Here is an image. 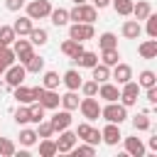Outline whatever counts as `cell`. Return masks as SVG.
Returning <instances> with one entry per match:
<instances>
[{
  "instance_id": "cb8c5ba5",
  "label": "cell",
  "mask_w": 157,
  "mask_h": 157,
  "mask_svg": "<svg viewBox=\"0 0 157 157\" xmlns=\"http://www.w3.org/2000/svg\"><path fill=\"white\" fill-rule=\"evenodd\" d=\"M32 27H34V25H32V20H29L27 15L17 17V20H15V25H12V29H15V34H17V37H27Z\"/></svg>"
},
{
  "instance_id": "7a4b0ae2",
  "label": "cell",
  "mask_w": 157,
  "mask_h": 157,
  "mask_svg": "<svg viewBox=\"0 0 157 157\" xmlns=\"http://www.w3.org/2000/svg\"><path fill=\"white\" fill-rule=\"evenodd\" d=\"M101 118H105L108 123H125L128 120V108L123 105V103H118V101H110L105 108H101Z\"/></svg>"
},
{
  "instance_id": "9c48e42d",
  "label": "cell",
  "mask_w": 157,
  "mask_h": 157,
  "mask_svg": "<svg viewBox=\"0 0 157 157\" xmlns=\"http://www.w3.org/2000/svg\"><path fill=\"white\" fill-rule=\"evenodd\" d=\"M76 137L83 140V142H88V145H98V142H101V130L93 128V125L86 120V123H81V125L76 128Z\"/></svg>"
},
{
  "instance_id": "6da1fadb",
  "label": "cell",
  "mask_w": 157,
  "mask_h": 157,
  "mask_svg": "<svg viewBox=\"0 0 157 157\" xmlns=\"http://www.w3.org/2000/svg\"><path fill=\"white\" fill-rule=\"evenodd\" d=\"M96 17H98V10L93 7V5H88V2H81V5H74L71 10H69V20H74V22H96Z\"/></svg>"
},
{
  "instance_id": "ac0fdd59",
  "label": "cell",
  "mask_w": 157,
  "mask_h": 157,
  "mask_svg": "<svg viewBox=\"0 0 157 157\" xmlns=\"http://www.w3.org/2000/svg\"><path fill=\"white\" fill-rule=\"evenodd\" d=\"M61 52L74 61L76 56H81V52H83V42H76V39H66V42H61Z\"/></svg>"
},
{
  "instance_id": "e575fe53",
  "label": "cell",
  "mask_w": 157,
  "mask_h": 157,
  "mask_svg": "<svg viewBox=\"0 0 157 157\" xmlns=\"http://www.w3.org/2000/svg\"><path fill=\"white\" fill-rule=\"evenodd\" d=\"M37 140H39V137H37V130H32V128H25V130H20V145H25V147H32Z\"/></svg>"
},
{
  "instance_id": "4316f807",
  "label": "cell",
  "mask_w": 157,
  "mask_h": 157,
  "mask_svg": "<svg viewBox=\"0 0 157 157\" xmlns=\"http://www.w3.org/2000/svg\"><path fill=\"white\" fill-rule=\"evenodd\" d=\"M27 37H29V42H32V44H37V47H42V44H47V42H49V34H47V29H44V27H32Z\"/></svg>"
},
{
  "instance_id": "681fc988",
  "label": "cell",
  "mask_w": 157,
  "mask_h": 157,
  "mask_svg": "<svg viewBox=\"0 0 157 157\" xmlns=\"http://www.w3.org/2000/svg\"><path fill=\"white\" fill-rule=\"evenodd\" d=\"M150 150H157V135H155V137H150Z\"/></svg>"
},
{
  "instance_id": "ee69618b",
  "label": "cell",
  "mask_w": 157,
  "mask_h": 157,
  "mask_svg": "<svg viewBox=\"0 0 157 157\" xmlns=\"http://www.w3.org/2000/svg\"><path fill=\"white\" fill-rule=\"evenodd\" d=\"M145 22H147V34H150L152 39H157V15L150 12V15L145 17Z\"/></svg>"
},
{
  "instance_id": "2e32d148",
  "label": "cell",
  "mask_w": 157,
  "mask_h": 157,
  "mask_svg": "<svg viewBox=\"0 0 157 157\" xmlns=\"http://www.w3.org/2000/svg\"><path fill=\"white\" fill-rule=\"evenodd\" d=\"M145 142L140 137H125V155L130 157H145Z\"/></svg>"
},
{
  "instance_id": "60d3db41",
  "label": "cell",
  "mask_w": 157,
  "mask_h": 157,
  "mask_svg": "<svg viewBox=\"0 0 157 157\" xmlns=\"http://www.w3.org/2000/svg\"><path fill=\"white\" fill-rule=\"evenodd\" d=\"M71 155L74 157H91V155H96V145H78V147H71Z\"/></svg>"
},
{
  "instance_id": "44dd1931",
  "label": "cell",
  "mask_w": 157,
  "mask_h": 157,
  "mask_svg": "<svg viewBox=\"0 0 157 157\" xmlns=\"http://www.w3.org/2000/svg\"><path fill=\"white\" fill-rule=\"evenodd\" d=\"M81 81H83V78H81V74H78L76 69H69V71H66V74L61 76V83H64V86H66L69 91H78Z\"/></svg>"
},
{
  "instance_id": "f546056e",
  "label": "cell",
  "mask_w": 157,
  "mask_h": 157,
  "mask_svg": "<svg viewBox=\"0 0 157 157\" xmlns=\"http://www.w3.org/2000/svg\"><path fill=\"white\" fill-rule=\"evenodd\" d=\"M27 108H29V123H42L44 120V108H42V103L39 101H32V103H27Z\"/></svg>"
},
{
  "instance_id": "52a82bcc",
  "label": "cell",
  "mask_w": 157,
  "mask_h": 157,
  "mask_svg": "<svg viewBox=\"0 0 157 157\" xmlns=\"http://www.w3.org/2000/svg\"><path fill=\"white\" fill-rule=\"evenodd\" d=\"M137 96H140V86H137V81L130 78L128 83L120 86V103H123L125 108L135 105V103H137Z\"/></svg>"
},
{
  "instance_id": "8fae6325",
  "label": "cell",
  "mask_w": 157,
  "mask_h": 157,
  "mask_svg": "<svg viewBox=\"0 0 157 157\" xmlns=\"http://www.w3.org/2000/svg\"><path fill=\"white\" fill-rule=\"evenodd\" d=\"M113 71H110V78H115V83L118 86H123V83H128L130 78H132V66L130 64H123V61H118L115 66H110Z\"/></svg>"
},
{
  "instance_id": "7402d4cb",
  "label": "cell",
  "mask_w": 157,
  "mask_h": 157,
  "mask_svg": "<svg viewBox=\"0 0 157 157\" xmlns=\"http://www.w3.org/2000/svg\"><path fill=\"white\" fill-rule=\"evenodd\" d=\"M91 78H93L96 83H103V81H108V78H110V66H105L103 61H98L96 66H91Z\"/></svg>"
},
{
  "instance_id": "603a6c76",
  "label": "cell",
  "mask_w": 157,
  "mask_h": 157,
  "mask_svg": "<svg viewBox=\"0 0 157 157\" xmlns=\"http://www.w3.org/2000/svg\"><path fill=\"white\" fill-rule=\"evenodd\" d=\"M150 12H152V5H150L147 0H140V2H132V12H130V15H132V17L137 20V22H142V20H145V17L150 15Z\"/></svg>"
},
{
  "instance_id": "e0dca14e",
  "label": "cell",
  "mask_w": 157,
  "mask_h": 157,
  "mask_svg": "<svg viewBox=\"0 0 157 157\" xmlns=\"http://www.w3.org/2000/svg\"><path fill=\"white\" fill-rule=\"evenodd\" d=\"M120 32H123V37H125V39H137V37L142 34V27H140V22H137V20H125V22H123V27H120Z\"/></svg>"
},
{
  "instance_id": "836d02e7",
  "label": "cell",
  "mask_w": 157,
  "mask_h": 157,
  "mask_svg": "<svg viewBox=\"0 0 157 157\" xmlns=\"http://www.w3.org/2000/svg\"><path fill=\"white\" fill-rule=\"evenodd\" d=\"M118 59H120L118 47H113V49H103V52H101V61H103L105 66H115V64H118Z\"/></svg>"
},
{
  "instance_id": "f5cc1de1",
  "label": "cell",
  "mask_w": 157,
  "mask_h": 157,
  "mask_svg": "<svg viewBox=\"0 0 157 157\" xmlns=\"http://www.w3.org/2000/svg\"><path fill=\"white\" fill-rule=\"evenodd\" d=\"M71 2H74V5H81V2H86V0H71Z\"/></svg>"
},
{
  "instance_id": "816d5d0a",
  "label": "cell",
  "mask_w": 157,
  "mask_h": 157,
  "mask_svg": "<svg viewBox=\"0 0 157 157\" xmlns=\"http://www.w3.org/2000/svg\"><path fill=\"white\" fill-rule=\"evenodd\" d=\"M5 69H7V64H5V61H2V59H0V76H2V74H5Z\"/></svg>"
},
{
  "instance_id": "83f0119b",
  "label": "cell",
  "mask_w": 157,
  "mask_h": 157,
  "mask_svg": "<svg viewBox=\"0 0 157 157\" xmlns=\"http://www.w3.org/2000/svg\"><path fill=\"white\" fill-rule=\"evenodd\" d=\"M25 71H27V74H42V71H44V59L37 56V54H32V56L25 61Z\"/></svg>"
},
{
  "instance_id": "f907efd6",
  "label": "cell",
  "mask_w": 157,
  "mask_h": 157,
  "mask_svg": "<svg viewBox=\"0 0 157 157\" xmlns=\"http://www.w3.org/2000/svg\"><path fill=\"white\" fill-rule=\"evenodd\" d=\"M15 155H17V157H29V152H27V150H20V152L15 150Z\"/></svg>"
},
{
  "instance_id": "d6a6232c",
  "label": "cell",
  "mask_w": 157,
  "mask_h": 157,
  "mask_svg": "<svg viewBox=\"0 0 157 157\" xmlns=\"http://www.w3.org/2000/svg\"><path fill=\"white\" fill-rule=\"evenodd\" d=\"M39 155L42 157H54L56 155V142L52 137H42L39 140Z\"/></svg>"
},
{
  "instance_id": "3957f363",
  "label": "cell",
  "mask_w": 157,
  "mask_h": 157,
  "mask_svg": "<svg viewBox=\"0 0 157 157\" xmlns=\"http://www.w3.org/2000/svg\"><path fill=\"white\" fill-rule=\"evenodd\" d=\"M78 110H81V115H83L88 123L101 118V103H98L96 96H83L81 103H78Z\"/></svg>"
},
{
  "instance_id": "4dcf8cb0",
  "label": "cell",
  "mask_w": 157,
  "mask_h": 157,
  "mask_svg": "<svg viewBox=\"0 0 157 157\" xmlns=\"http://www.w3.org/2000/svg\"><path fill=\"white\" fill-rule=\"evenodd\" d=\"M155 83H157V74H155V71H150V69L140 71V76H137V86H140V88H150V86H155Z\"/></svg>"
},
{
  "instance_id": "8d00e7d4",
  "label": "cell",
  "mask_w": 157,
  "mask_h": 157,
  "mask_svg": "<svg viewBox=\"0 0 157 157\" xmlns=\"http://www.w3.org/2000/svg\"><path fill=\"white\" fill-rule=\"evenodd\" d=\"M110 5H113V10H115L118 15H123V17H128V15L132 12V0H110Z\"/></svg>"
},
{
  "instance_id": "7c38bea8",
  "label": "cell",
  "mask_w": 157,
  "mask_h": 157,
  "mask_svg": "<svg viewBox=\"0 0 157 157\" xmlns=\"http://www.w3.org/2000/svg\"><path fill=\"white\" fill-rule=\"evenodd\" d=\"M37 101L42 103V108H44V110H56V108H59L61 96L56 93V88H44V91H42V96H39Z\"/></svg>"
},
{
  "instance_id": "5b68a950",
  "label": "cell",
  "mask_w": 157,
  "mask_h": 157,
  "mask_svg": "<svg viewBox=\"0 0 157 157\" xmlns=\"http://www.w3.org/2000/svg\"><path fill=\"white\" fill-rule=\"evenodd\" d=\"M25 76H27V71H25V64H10V66L5 69V74H2V78H5V86H10V88H15V86L25 83Z\"/></svg>"
},
{
  "instance_id": "d6986e66",
  "label": "cell",
  "mask_w": 157,
  "mask_h": 157,
  "mask_svg": "<svg viewBox=\"0 0 157 157\" xmlns=\"http://www.w3.org/2000/svg\"><path fill=\"white\" fill-rule=\"evenodd\" d=\"M12 91H15V98H17V103H25V105H27V103L37 101V98H34V88H32V86H25V83H20V86H15Z\"/></svg>"
},
{
  "instance_id": "f1b7e54d",
  "label": "cell",
  "mask_w": 157,
  "mask_h": 157,
  "mask_svg": "<svg viewBox=\"0 0 157 157\" xmlns=\"http://www.w3.org/2000/svg\"><path fill=\"white\" fill-rule=\"evenodd\" d=\"M59 103L64 105V110H76L81 101H78V93H76V91H66V93L61 96V101H59Z\"/></svg>"
},
{
  "instance_id": "d590c367",
  "label": "cell",
  "mask_w": 157,
  "mask_h": 157,
  "mask_svg": "<svg viewBox=\"0 0 157 157\" xmlns=\"http://www.w3.org/2000/svg\"><path fill=\"white\" fill-rule=\"evenodd\" d=\"M15 39H17V34H15L12 25H0V42H2L5 47H10Z\"/></svg>"
},
{
  "instance_id": "9a60e30c",
  "label": "cell",
  "mask_w": 157,
  "mask_h": 157,
  "mask_svg": "<svg viewBox=\"0 0 157 157\" xmlns=\"http://www.w3.org/2000/svg\"><path fill=\"white\" fill-rule=\"evenodd\" d=\"M52 128H54V132H61V130H66L69 125H71V110H56L54 115H52Z\"/></svg>"
},
{
  "instance_id": "b9f144b4",
  "label": "cell",
  "mask_w": 157,
  "mask_h": 157,
  "mask_svg": "<svg viewBox=\"0 0 157 157\" xmlns=\"http://www.w3.org/2000/svg\"><path fill=\"white\" fill-rule=\"evenodd\" d=\"M15 123H17V125H27V123H29V108H27L25 103H20V108L15 110Z\"/></svg>"
},
{
  "instance_id": "d4e9b609",
  "label": "cell",
  "mask_w": 157,
  "mask_h": 157,
  "mask_svg": "<svg viewBox=\"0 0 157 157\" xmlns=\"http://www.w3.org/2000/svg\"><path fill=\"white\" fill-rule=\"evenodd\" d=\"M49 20H52V25L54 27H64V25H69V10H64V7H52V12H49Z\"/></svg>"
},
{
  "instance_id": "277c9868",
  "label": "cell",
  "mask_w": 157,
  "mask_h": 157,
  "mask_svg": "<svg viewBox=\"0 0 157 157\" xmlns=\"http://www.w3.org/2000/svg\"><path fill=\"white\" fill-rule=\"evenodd\" d=\"M25 7H27V17L29 20H44L52 12V2L49 0H32V2H25Z\"/></svg>"
},
{
  "instance_id": "4fadbf2b",
  "label": "cell",
  "mask_w": 157,
  "mask_h": 157,
  "mask_svg": "<svg viewBox=\"0 0 157 157\" xmlns=\"http://www.w3.org/2000/svg\"><path fill=\"white\" fill-rule=\"evenodd\" d=\"M98 96H101L105 103L118 101V98H120V86H118V83H108V81H103V83H98Z\"/></svg>"
},
{
  "instance_id": "f35d334b",
  "label": "cell",
  "mask_w": 157,
  "mask_h": 157,
  "mask_svg": "<svg viewBox=\"0 0 157 157\" xmlns=\"http://www.w3.org/2000/svg\"><path fill=\"white\" fill-rule=\"evenodd\" d=\"M59 83H61V78H59L56 71H44V76H42V86L44 88H59Z\"/></svg>"
},
{
  "instance_id": "ffe728a7",
  "label": "cell",
  "mask_w": 157,
  "mask_h": 157,
  "mask_svg": "<svg viewBox=\"0 0 157 157\" xmlns=\"http://www.w3.org/2000/svg\"><path fill=\"white\" fill-rule=\"evenodd\" d=\"M137 52H140V56L142 59H157V39H145V42H140V47H137Z\"/></svg>"
},
{
  "instance_id": "c3c4849f",
  "label": "cell",
  "mask_w": 157,
  "mask_h": 157,
  "mask_svg": "<svg viewBox=\"0 0 157 157\" xmlns=\"http://www.w3.org/2000/svg\"><path fill=\"white\" fill-rule=\"evenodd\" d=\"M110 5V0H93V7L96 10H103V7H108Z\"/></svg>"
},
{
  "instance_id": "7dc6e473",
  "label": "cell",
  "mask_w": 157,
  "mask_h": 157,
  "mask_svg": "<svg viewBox=\"0 0 157 157\" xmlns=\"http://www.w3.org/2000/svg\"><path fill=\"white\" fill-rule=\"evenodd\" d=\"M145 91H147V93H145V96H147V101L155 105V103H157V83H155V86H150V88H145Z\"/></svg>"
},
{
  "instance_id": "ba28073f",
  "label": "cell",
  "mask_w": 157,
  "mask_h": 157,
  "mask_svg": "<svg viewBox=\"0 0 157 157\" xmlns=\"http://www.w3.org/2000/svg\"><path fill=\"white\" fill-rule=\"evenodd\" d=\"M10 47H12V52H15V59H20V64H25V61L34 54V44H32L29 39H22V37H17Z\"/></svg>"
},
{
  "instance_id": "f6af8a7d",
  "label": "cell",
  "mask_w": 157,
  "mask_h": 157,
  "mask_svg": "<svg viewBox=\"0 0 157 157\" xmlns=\"http://www.w3.org/2000/svg\"><path fill=\"white\" fill-rule=\"evenodd\" d=\"M54 135V128H52V123L47 120H42V123H37V137H52Z\"/></svg>"
},
{
  "instance_id": "30bf717a",
  "label": "cell",
  "mask_w": 157,
  "mask_h": 157,
  "mask_svg": "<svg viewBox=\"0 0 157 157\" xmlns=\"http://www.w3.org/2000/svg\"><path fill=\"white\" fill-rule=\"evenodd\" d=\"M54 142H56V152H64V155H66V152H71V147H76L78 137H76V132H74V130H69V128H66V130H61V132H59V137H56Z\"/></svg>"
},
{
  "instance_id": "484cf974",
  "label": "cell",
  "mask_w": 157,
  "mask_h": 157,
  "mask_svg": "<svg viewBox=\"0 0 157 157\" xmlns=\"http://www.w3.org/2000/svg\"><path fill=\"white\" fill-rule=\"evenodd\" d=\"M74 64H78V66H83V69H91V66H96L98 64V54L96 52H81V56H76L74 59Z\"/></svg>"
},
{
  "instance_id": "74e56055",
  "label": "cell",
  "mask_w": 157,
  "mask_h": 157,
  "mask_svg": "<svg viewBox=\"0 0 157 157\" xmlns=\"http://www.w3.org/2000/svg\"><path fill=\"white\" fill-rule=\"evenodd\" d=\"M98 47H101V49H113V47H118V37H115L113 32H103V34L98 37Z\"/></svg>"
},
{
  "instance_id": "db71d44e",
  "label": "cell",
  "mask_w": 157,
  "mask_h": 157,
  "mask_svg": "<svg viewBox=\"0 0 157 157\" xmlns=\"http://www.w3.org/2000/svg\"><path fill=\"white\" fill-rule=\"evenodd\" d=\"M2 49H5V44H2V42H0V52H2Z\"/></svg>"
},
{
  "instance_id": "bcb514c9",
  "label": "cell",
  "mask_w": 157,
  "mask_h": 157,
  "mask_svg": "<svg viewBox=\"0 0 157 157\" xmlns=\"http://www.w3.org/2000/svg\"><path fill=\"white\" fill-rule=\"evenodd\" d=\"M25 2H27V0H5V7H7L10 12H17V10L25 7Z\"/></svg>"
},
{
  "instance_id": "7bdbcfd3",
  "label": "cell",
  "mask_w": 157,
  "mask_h": 157,
  "mask_svg": "<svg viewBox=\"0 0 157 157\" xmlns=\"http://www.w3.org/2000/svg\"><path fill=\"white\" fill-rule=\"evenodd\" d=\"M78 88H81L83 96H98V83H96L93 78H91V81H81Z\"/></svg>"
},
{
  "instance_id": "5bb4252c",
  "label": "cell",
  "mask_w": 157,
  "mask_h": 157,
  "mask_svg": "<svg viewBox=\"0 0 157 157\" xmlns=\"http://www.w3.org/2000/svg\"><path fill=\"white\" fill-rule=\"evenodd\" d=\"M120 137H123V135H120V125H118V123H108V125L101 130V142H105V145H118Z\"/></svg>"
},
{
  "instance_id": "1f68e13d",
  "label": "cell",
  "mask_w": 157,
  "mask_h": 157,
  "mask_svg": "<svg viewBox=\"0 0 157 157\" xmlns=\"http://www.w3.org/2000/svg\"><path fill=\"white\" fill-rule=\"evenodd\" d=\"M132 128L135 130H150L152 128V120H150V115H147V110H142V113H137L135 118H132Z\"/></svg>"
},
{
  "instance_id": "8992f818",
  "label": "cell",
  "mask_w": 157,
  "mask_h": 157,
  "mask_svg": "<svg viewBox=\"0 0 157 157\" xmlns=\"http://www.w3.org/2000/svg\"><path fill=\"white\" fill-rule=\"evenodd\" d=\"M96 29L91 22H74L69 27V39H76V42H86V39H93Z\"/></svg>"
},
{
  "instance_id": "ab89813d",
  "label": "cell",
  "mask_w": 157,
  "mask_h": 157,
  "mask_svg": "<svg viewBox=\"0 0 157 157\" xmlns=\"http://www.w3.org/2000/svg\"><path fill=\"white\" fill-rule=\"evenodd\" d=\"M15 142L10 137H0V157H15Z\"/></svg>"
}]
</instances>
